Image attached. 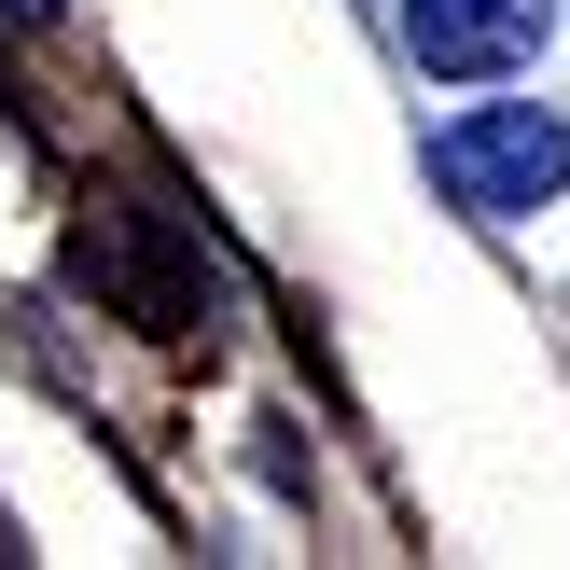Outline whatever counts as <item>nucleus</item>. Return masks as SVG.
I'll use <instances>...</instances> for the list:
<instances>
[{"mask_svg":"<svg viewBox=\"0 0 570 570\" xmlns=\"http://www.w3.org/2000/svg\"><path fill=\"white\" fill-rule=\"evenodd\" d=\"M432 181H445V209L515 223V209H543L570 181V126L543 98H488V111H460V126H432Z\"/></svg>","mask_w":570,"mask_h":570,"instance_id":"f257e3e1","label":"nucleus"},{"mask_svg":"<svg viewBox=\"0 0 570 570\" xmlns=\"http://www.w3.org/2000/svg\"><path fill=\"white\" fill-rule=\"evenodd\" d=\"M543 28H557V0H404V56H417V70H445V83L529 70Z\"/></svg>","mask_w":570,"mask_h":570,"instance_id":"f03ea898","label":"nucleus"},{"mask_svg":"<svg viewBox=\"0 0 570 570\" xmlns=\"http://www.w3.org/2000/svg\"><path fill=\"white\" fill-rule=\"evenodd\" d=\"M0 14H14V28H56V0H0Z\"/></svg>","mask_w":570,"mask_h":570,"instance_id":"7ed1b4c3","label":"nucleus"}]
</instances>
